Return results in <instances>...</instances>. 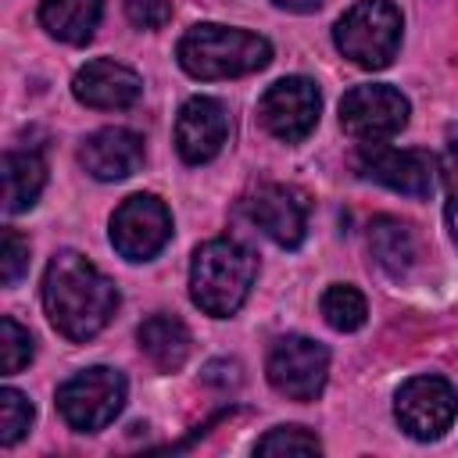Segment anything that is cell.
Returning <instances> with one entry per match:
<instances>
[{
	"label": "cell",
	"instance_id": "6da1fadb",
	"mask_svg": "<svg viewBox=\"0 0 458 458\" xmlns=\"http://www.w3.org/2000/svg\"><path fill=\"white\" fill-rule=\"evenodd\" d=\"M43 308L61 336L86 344L118 311V286L86 254L61 250L43 272Z\"/></svg>",
	"mask_w": 458,
	"mask_h": 458
},
{
	"label": "cell",
	"instance_id": "7a4b0ae2",
	"mask_svg": "<svg viewBox=\"0 0 458 458\" xmlns=\"http://www.w3.org/2000/svg\"><path fill=\"white\" fill-rule=\"evenodd\" d=\"M258 276V258L250 247L229 236H215L197 247L190 261V297L200 311L215 318H229L247 301Z\"/></svg>",
	"mask_w": 458,
	"mask_h": 458
},
{
	"label": "cell",
	"instance_id": "3957f363",
	"mask_svg": "<svg viewBox=\"0 0 458 458\" xmlns=\"http://www.w3.org/2000/svg\"><path fill=\"white\" fill-rule=\"evenodd\" d=\"M175 57L193 79H236L261 72L272 61V43L247 29H229L215 21H200L186 29L175 47Z\"/></svg>",
	"mask_w": 458,
	"mask_h": 458
},
{
	"label": "cell",
	"instance_id": "277c9868",
	"mask_svg": "<svg viewBox=\"0 0 458 458\" xmlns=\"http://www.w3.org/2000/svg\"><path fill=\"white\" fill-rule=\"evenodd\" d=\"M336 50L358 68H386L401 47V11L390 0H358L333 29Z\"/></svg>",
	"mask_w": 458,
	"mask_h": 458
},
{
	"label": "cell",
	"instance_id": "5b68a950",
	"mask_svg": "<svg viewBox=\"0 0 458 458\" xmlns=\"http://www.w3.org/2000/svg\"><path fill=\"white\" fill-rule=\"evenodd\" d=\"M125 404V376L107 365L75 372L57 386V411L79 433L104 429Z\"/></svg>",
	"mask_w": 458,
	"mask_h": 458
},
{
	"label": "cell",
	"instance_id": "8992f818",
	"mask_svg": "<svg viewBox=\"0 0 458 458\" xmlns=\"http://www.w3.org/2000/svg\"><path fill=\"white\" fill-rule=\"evenodd\" d=\"M458 415V390L444 376H411L394 394V419L415 440H437Z\"/></svg>",
	"mask_w": 458,
	"mask_h": 458
},
{
	"label": "cell",
	"instance_id": "52a82bcc",
	"mask_svg": "<svg viewBox=\"0 0 458 458\" xmlns=\"http://www.w3.org/2000/svg\"><path fill=\"white\" fill-rule=\"evenodd\" d=\"M268 383L290 401H315L329 376V351L311 336H283L265 358Z\"/></svg>",
	"mask_w": 458,
	"mask_h": 458
},
{
	"label": "cell",
	"instance_id": "ba28073f",
	"mask_svg": "<svg viewBox=\"0 0 458 458\" xmlns=\"http://www.w3.org/2000/svg\"><path fill=\"white\" fill-rule=\"evenodd\" d=\"M408 100L394 86H354L340 100V129L358 143H383L408 125Z\"/></svg>",
	"mask_w": 458,
	"mask_h": 458
},
{
	"label": "cell",
	"instance_id": "9c48e42d",
	"mask_svg": "<svg viewBox=\"0 0 458 458\" xmlns=\"http://www.w3.org/2000/svg\"><path fill=\"white\" fill-rule=\"evenodd\" d=\"M172 236V215L154 193L125 197L111 215V247L125 261H150Z\"/></svg>",
	"mask_w": 458,
	"mask_h": 458
},
{
	"label": "cell",
	"instance_id": "30bf717a",
	"mask_svg": "<svg viewBox=\"0 0 458 458\" xmlns=\"http://www.w3.org/2000/svg\"><path fill=\"white\" fill-rule=\"evenodd\" d=\"M318 86L304 75H286L279 82H272L261 100H258V118L261 125L283 140V143H301L304 136H311V129L318 125Z\"/></svg>",
	"mask_w": 458,
	"mask_h": 458
},
{
	"label": "cell",
	"instance_id": "8fae6325",
	"mask_svg": "<svg viewBox=\"0 0 458 458\" xmlns=\"http://www.w3.org/2000/svg\"><path fill=\"white\" fill-rule=\"evenodd\" d=\"M243 215L279 247L293 250L308 236V197L297 186L283 182H258L240 200Z\"/></svg>",
	"mask_w": 458,
	"mask_h": 458
},
{
	"label": "cell",
	"instance_id": "7c38bea8",
	"mask_svg": "<svg viewBox=\"0 0 458 458\" xmlns=\"http://www.w3.org/2000/svg\"><path fill=\"white\" fill-rule=\"evenodd\" d=\"M358 172L404 197H429L437 182V161L426 150H394L386 143H361Z\"/></svg>",
	"mask_w": 458,
	"mask_h": 458
},
{
	"label": "cell",
	"instance_id": "4fadbf2b",
	"mask_svg": "<svg viewBox=\"0 0 458 458\" xmlns=\"http://www.w3.org/2000/svg\"><path fill=\"white\" fill-rule=\"evenodd\" d=\"M229 136L225 107L215 97H190L175 118V150L186 165L211 161Z\"/></svg>",
	"mask_w": 458,
	"mask_h": 458
},
{
	"label": "cell",
	"instance_id": "5bb4252c",
	"mask_svg": "<svg viewBox=\"0 0 458 458\" xmlns=\"http://www.w3.org/2000/svg\"><path fill=\"white\" fill-rule=\"evenodd\" d=\"M140 89H143V79L129 64L111 61V57L86 61L72 79L75 100L86 107H97V111H122V107L136 104Z\"/></svg>",
	"mask_w": 458,
	"mask_h": 458
},
{
	"label": "cell",
	"instance_id": "9a60e30c",
	"mask_svg": "<svg viewBox=\"0 0 458 458\" xmlns=\"http://www.w3.org/2000/svg\"><path fill=\"white\" fill-rule=\"evenodd\" d=\"M79 161L82 168L100 179V182H118L129 179L140 165H143V136L125 129V125H107L97 129L93 136H86V143L79 147Z\"/></svg>",
	"mask_w": 458,
	"mask_h": 458
},
{
	"label": "cell",
	"instance_id": "2e32d148",
	"mask_svg": "<svg viewBox=\"0 0 458 458\" xmlns=\"http://www.w3.org/2000/svg\"><path fill=\"white\" fill-rule=\"evenodd\" d=\"M140 351L161 369V372H175L186 365L190 351H193V336L190 329L175 318V315H150L140 329H136Z\"/></svg>",
	"mask_w": 458,
	"mask_h": 458
},
{
	"label": "cell",
	"instance_id": "e0dca14e",
	"mask_svg": "<svg viewBox=\"0 0 458 458\" xmlns=\"http://www.w3.org/2000/svg\"><path fill=\"white\" fill-rule=\"evenodd\" d=\"M0 168H4V211L18 215L32 208L47 186V161L36 150H7Z\"/></svg>",
	"mask_w": 458,
	"mask_h": 458
},
{
	"label": "cell",
	"instance_id": "ac0fdd59",
	"mask_svg": "<svg viewBox=\"0 0 458 458\" xmlns=\"http://www.w3.org/2000/svg\"><path fill=\"white\" fill-rule=\"evenodd\" d=\"M369 250H372L376 265L386 276H394V279L408 276L411 265H415V258H419L415 233L401 218H390V215H383V218H376L369 225Z\"/></svg>",
	"mask_w": 458,
	"mask_h": 458
},
{
	"label": "cell",
	"instance_id": "d6986e66",
	"mask_svg": "<svg viewBox=\"0 0 458 458\" xmlns=\"http://www.w3.org/2000/svg\"><path fill=\"white\" fill-rule=\"evenodd\" d=\"M104 14V0H43L39 25L61 43H86Z\"/></svg>",
	"mask_w": 458,
	"mask_h": 458
},
{
	"label": "cell",
	"instance_id": "ffe728a7",
	"mask_svg": "<svg viewBox=\"0 0 458 458\" xmlns=\"http://www.w3.org/2000/svg\"><path fill=\"white\" fill-rule=\"evenodd\" d=\"M318 308H322V318H326L336 333H354V329H361L365 318H369V304H365L361 290H354V286H347V283H333V286L322 293Z\"/></svg>",
	"mask_w": 458,
	"mask_h": 458
},
{
	"label": "cell",
	"instance_id": "44dd1931",
	"mask_svg": "<svg viewBox=\"0 0 458 458\" xmlns=\"http://www.w3.org/2000/svg\"><path fill=\"white\" fill-rule=\"evenodd\" d=\"M32 419H36L32 401H29L21 390L4 386V390H0V444H4V447L18 444V440L29 433Z\"/></svg>",
	"mask_w": 458,
	"mask_h": 458
},
{
	"label": "cell",
	"instance_id": "7402d4cb",
	"mask_svg": "<svg viewBox=\"0 0 458 458\" xmlns=\"http://www.w3.org/2000/svg\"><path fill=\"white\" fill-rule=\"evenodd\" d=\"M318 451H322L318 437L308 433L304 426H276L254 444V454H318Z\"/></svg>",
	"mask_w": 458,
	"mask_h": 458
},
{
	"label": "cell",
	"instance_id": "603a6c76",
	"mask_svg": "<svg viewBox=\"0 0 458 458\" xmlns=\"http://www.w3.org/2000/svg\"><path fill=\"white\" fill-rule=\"evenodd\" d=\"M32 333L25 326H18L11 315L0 318V369L4 376H14L18 369H25L32 361Z\"/></svg>",
	"mask_w": 458,
	"mask_h": 458
},
{
	"label": "cell",
	"instance_id": "cb8c5ba5",
	"mask_svg": "<svg viewBox=\"0 0 458 458\" xmlns=\"http://www.w3.org/2000/svg\"><path fill=\"white\" fill-rule=\"evenodd\" d=\"M440 175H444V215H447V229L451 240L458 247V125L447 129L444 140V154H440Z\"/></svg>",
	"mask_w": 458,
	"mask_h": 458
},
{
	"label": "cell",
	"instance_id": "d4e9b609",
	"mask_svg": "<svg viewBox=\"0 0 458 458\" xmlns=\"http://www.w3.org/2000/svg\"><path fill=\"white\" fill-rule=\"evenodd\" d=\"M25 268H29V240L7 225L0 236V283L14 286L25 276Z\"/></svg>",
	"mask_w": 458,
	"mask_h": 458
},
{
	"label": "cell",
	"instance_id": "484cf974",
	"mask_svg": "<svg viewBox=\"0 0 458 458\" xmlns=\"http://www.w3.org/2000/svg\"><path fill=\"white\" fill-rule=\"evenodd\" d=\"M125 18L136 29H161L172 18V4L168 0H125Z\"/></svg>",
	"mask_w": 458,
	"mask_h": 458
},
{
	"label": "cell",
	"instance_id": "4316f807",
	"mask_svg": "<svg viewBox=\"0 0 458 458\" xmlns=\"http://www.w3.org/2000/svg\"><path fill=\"white\" fill-rule=\"evenodd\" d=\"M279 7H286V11H297V14H308V11H315L322 0H276Z\"/></svg>",
	"mask_w": 458,
	"mask_h": 458
}]
</instances>
